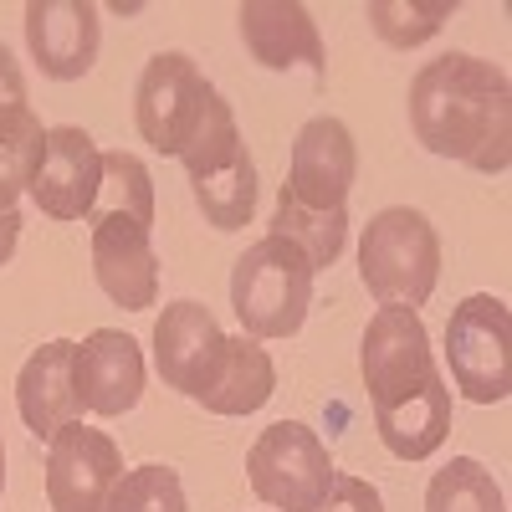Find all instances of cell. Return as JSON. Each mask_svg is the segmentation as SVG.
Returning <instances> with one entry per match:
<instances>
[{
  "instance_id": "12",
  "label": "cell",
  "mask_w": 512,
  "mask_h": 512,
  "mask_svg": "<svg viewBox=\"0 0 512 512\" xmlns=\"http://www.w3.org/2000/svg\"><path fill=\"white\" fill-rule=\"evenodd\" d=\"M93 277L98 287L113 297L118 308L144 313L159 297V256H154V226L134 221V216H108L93 210Z\"/></svg>"
},
{
  "instance_id": "9",
  "label": "cell",
  "mask_w": 512,
  "mask_h": 512,
  "mask_svg": "<svg viewBox=\"0 0 512 512\" xmlns=\"http://www.w3.org/2000/svg\"><path fill=\"white\" fill-rule=\"evenodd\" d=\"M123 482V451L93 425H62L47 441V502L52 512H108L113 487Z\"/></svg>"
},
{
  "instance_id": "23",
  "label": "cell",
  "mask_w": 512,
  "mask_h": 512,
  "mask_svg": "<svg viewBox=\"0 0 512 512\" xmlns=\"http://www.w3.org/2000/svg\"><path fill=\"white\" fill-rule=\"evenodd\" d=\"M93 210L134 216V221L154 226V175H149V164L139 154H128V149H108L103 154V190H98Z\"/></svg>"
},
{
  "instance_id": "18",
  "label": "cell",
  "mask_w": 512,
  "mask_h": 512,
  "mask_svg": "<svg viewBox=\"0 0 512 512\" xmlns=\"http://www.w3.org/2000/svg\"><path fill=\"white\" fill-rule=\"evenodd\" d=\"M267 236L292 241L313 262V272H323L349 246V210H308V205H297L287 190H277V210H272V231Z\"/></svg>"
},
{
  "instance_id": "14",
  "label": "cell",
  "mask_w": 512,
  "mask_h": 512,
  "mask_svg": "<svg viewBox=\"0 0 512 512\" xmlns=\"http://www.w3.org/2000/svg\"><path fill=\"white\" fill-rule=\"evenodd\" d=\"M72 390L82 415H128L144 395V354L123 328H93L72 354Z\"/></svg>"
},
{
  "instance_id": "7",
  "label": "cell",
  "mask_w": 512,
  "mask_h": 512,
  "mask_svg": "<svg viewBox=\"0 0 512 512\" xmlns=\"http://www.w3.org/2000/svg\"><path fill=\"white\" fill-rule=\"evenodd\" d=\"M210 98H216V82L195 67V57H185V52H154L144 62V72H139V88H134L139 139L149 149L169 154V159H180Z\"/></svg>"
},
{
  "instance_id": "25",
  "label": "cell",
  "mask_w": 512,
  "mask_h": 512,
  "mask_svg": "<svg viewBox=\"0 0 512 512\" xmlns=\"http://www.w3.org/2000/svg\"><path fill=\"white\" fill-rule=\"evenodd\" d=\"M108 512H185V487L175 466L144 461L134 472H123V482L108 497Z\"/></svg>"
},
{
  "instance_id": "6",
  "label": "cell",
  "mask_w": 512,
  "mask_h": 512,
  "mask_svg": "<svg viewBox=\"0 0 512 512\" xmlns=\"http://www.w3.org/2000/svg\"><path fill=\"white\" fill-rule=\"evenodd\" d=\"M451 384L472 405H502L512 395V318L492 292L461 297L446 318Z\"/></svg>"
},
{
  "instance_id": "8",
  "label": "cell",
  "mask_w": 512,
  "mask_h": 512,
  "mask_svg": "<svg viewBox=\"0 0 512 512\" xmlns=\"http://www.w3.org/2000/svg\"><path fill=\"white\" fill-rule=\"evenodd\" d=\"M226 354H231V333L216 323L205 303L195 297H180L169 303L154 323V369L169 390H180L185 400H205L210 390L221 384V369H226Z\"/></svg>"
},
{
  "instance_id": "26",
  "label": "cell",
  "mask_w": 512,
  "mask_h": 512,
  "mask_svg": "<svg viewBox=\"0 0 512 512\" xmlns=\"http://www.w3.org/2000/svg\"><path fill=\"white\" fill-rule=\"evenodd\" d=\"M313 512H384V497H379V487H374V482L338 472V477H333V487H328V497H323Z\"/></svg>"
},
{
  "instance_id": "16",
  "label": "cell",
  "mask_w": 512,
  "mask_h": 512,
  "mask_svg": "<svg viewBox=\"0 0 512 512\" xmlns=\"http://www.w3.org/2000/svg\"><path fill=\"white\" fill-rule=\"evenodd\" d=\"M72 354H77L72 338H52L16 374V410L36 441H52L62 425L82 420V405L72 390Z\"/></svg>"
},
{
  "instance_id": "27",
  "label": "cell",
  "mask_w": 512,
  "mask_h": 512,
  "mask_svg": "<svg viewBox=\"0 0 512 512\" xmlns=\"http://www.w3.org/2000/svg\"><path fill=\"white\" fill-rule=\"evenodd\" d=\"M0 108H26V72L0 41Z\"/></svg>"
},
{
  "instance_id": "21",
  "label": "cell",
  "mask_w": 512,
  "mask_h": 512,
  "mask_svg": "<svg viewBox=\"0 0 512 512\" xmlns=\"http://www.w3.org/2000/svg\"><path fill=\"white\" fill-rule=\"evenodd\" d=\"M425 512H507V497L477 456H451L425 487Z\"/></svg>"
},
{
  "instance_id": "19",
  "label": "cell",
  "mask_w": 512,
  "mask_h": 512,
  "mask_svg": "<svg viewBox=\"0 0 512 512\" xmlns=\"http://www.w3.org/2000/svg\"><path fill=\"white\" fill-rule=\"evenodd\" d=\"M190 190H195L205 226H216V231L251 226V210H256V159H251V149H241L226 169H216V175L190 180Z\"/></svg>"
},
{
  "instance_id": "22",
  "label": "cell",
  "mask_w": 512,
  "mask_h": 512,
  "mask_svg": "<svg viewBox=\"0 0 512 512\" xmlns=\"http://www.w3.org/2000/svg\"><path fill=\"white\" fill-rule=\"evenodd\" d=\"M451 16H456V0H374L369 6L374 36L395 52H410L420 41H431Z\"/></svg>"
},
{
  "instance_id": "10",
  "label": "cell",
  "mask_w": 512,
  "mask_h": 512,
  "mask_svg": "<svg viewBox=\"0 0 512 512\" xmlns=\"http://www.w3.org/2000/svg\"><path fill=\"white\" fill-rule=\"evenodd\" d=\"M359 180V144L344 118L318 113L297 128L292 164H287V195L308 210H349V190Z\"/></svg>"
},
{
  "instance_id": "28",
  "label": "cell",
  "mask_w": 512,
  "mask_h": 512,
  "mask_svg": "<svg viewBox=\"0 0 512 512\" xmlns=\"http://www.w3.org/2000/svg\"><path fill=\"white\" fill-rule=\"evenodd\" d=\"M16 241H21V210H6L0 216V267L16 256Z\"/></svg>"
},
{
  "instance_id": "4",
  "label": "cell",
  "mask_w": 512,
  "mask_h": 512,
  "mask_svg": "<svg viewBox=\"0 0 512 512\" xmlns=\"http://www.w3.org/2000/svg\"><path fill=\"white\" fill-rule=\"evenodd\" d=\"M313 262L292 241L262 236L251 241L231 267V308L241 318V333L267 344V338H292L308 323L313 308Z\"/></svg>"
},
{
  "instance_id": "20",
  "label": "cell",
  "mask_w": 512,
  "mask_h": 512,
  "mask_svg": "<svg viewBox=\"0 0 512 512\" xmlns=\"http://www.w3.org/2000/svg\"><path fill=\"white\" fill-rule=\"evenodd\" d=\"M47 149V128L31 108H0V216L16 210V200L31 190V175Z\"/></svg>"
},
{
  "instance_id": "1",
  "label": "cell",
  "mask_w": 512,
  "mask_h": 512,
  "mask_svg": "<svg viewBox=\"0 0 512 512\" xmlns=\"http://www.w3.org/2000/svg\"><path fill=\"white\" fill-rule=\"evenodd\" d=\"M359 374L374 431L400 461L436 456L451 436V384L436 369L431 333L415 308H379L359 338Z\"/></svg>"
},
{
  "instance_id": "13",
  "label": "cell",
  "mask_w": 512,
  "mask_h": 512,
  "mask_svg": "<svg viewBox=\"0 0 512 512\" xmlns=\"http://www.w3.org/2000/svg\"><path fill=\"white\" fill-rule=\"evenodd\" d=\"M103 11L93 0H31L26 6V47L41 77L77 82L88 77L103 47Z\"/></svg>"
},
{
  "instance_id": "5",
  "label": "cell",
  "mask_w": 512,
  "mask_h": 512,
  "mask_svg": "<svg viewBox=\"0 0 512 512\" xmlns=\"http://www.w3.org/2000/svg\"><path fill=\"white\" fill-rule=\"evenodd\" d=\"M338 477L323 436L303 420H277L246 451V482L267 507L313 512Z\"/></svg>"
},
{
  "instance_id": "3",
  "label": "cell",
  "mask_w": 512,
  "mask_h": 512,
  "mask_svg": "<svg viewBox=\"0 0 512 512\" xmlns=\"http://www.w3.org/2000/svg\"><path fill=\"white\" fill-rule=\"evenodd\" d=\"M359 282L379 308H415L431 303L441 282V236L431 216L415 205H390L359 236Z\"/></svg>"
},
{
  "instance_id": "2",
  "label": "cell",
  "mask_w": 512,
  "mask_h": 512,
  "mask_svg": "<svg viewBox=\"0 0 512 512\" xmlns=\"http://www.w3.org/2000/svg\"><path fill=\"white\" fill-rule=\"evenodd\" d=\"M410 134L425 154L456 159L477 175L512 164V82L502 62L446 52L410 77Z\"/></svg>"
},
{
  "instance_id": "17",
  "label": "cell",
  "mask_w": 512,
  "mask_h": 512,
  "mask_svg": "<svg viewBox=\"0 0 512 512\" xmlns=\"http://www.w3.org/2000/svg\"><path fill=\"white\" fill-rule=\"evenodd\" d=\"M272 395H277V364H272V354L256 344V338L236 333L231 354H226V369H221V384L200 405L210 415H256Z\"/></svg>"
},
{
  "instance_id": "15",
  "label": "cell",
  "mask_w": 512,
  "mask_h": 512,
  "mask_svg": "<svg viewBox=\"0 0 512 512\" xmlns=\"http://www.w3.org/2000/svg\"><path fill=\"white\" fill-rule=\"evenodd\" d=\"M236 26L256 67H267V72L308 67L313 82H323L328 52H323V36L308 6H297V0H246L236 11Z\"/></svg>"
},
{
  "instance_id": "24",
  "label": "cell",
  "mask_w": 512,
  "mask_h": 512,
  "mask_svg": "<svg viewBox=\"0 0 512 512\" xmlns=\"http://www.w3.org/2000/svg\"><path fill=\"white\" fill-rule=\"evenodd\" d=\"M241 149H246V144H241L236 113H231V103L216 93V98L205 103V113H200V123H195V134H190L180 164H185L190 180H205V175H216V169H226Z\"/></svg>"
},
{
  "instance_id": "11",
  "label": "cell",
  "mask_w": 512,
  "mask_h": 512,
  "mask_svg": "<svg viewBox=\"0 0 512 512\" xmlns=\"http://www.w3.org/2000/svg\"><path fill=\"white\" fill-rule=\"evenodd\" d=\"M103 190V149L93 144L88 128L62 123L47 128V149L31 175V205L52 221H88Z\"/></svg>"
},
{
  "instance_id": "29",
  "label": "cell",
  "mask_w": 512,
  "mask_h": 512,
  "mask_svg": "<svg viewBox=\"0 0 512 512\" xmlns=\"http://www.w3.org/2000/svg\"><path fill=\"white\" fill-rule=\"evenodd\" d=\"M0 492H6V441H0Z\"/></svg>"
}]
</instances>
